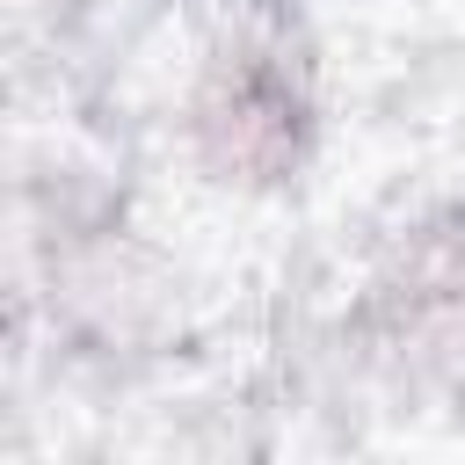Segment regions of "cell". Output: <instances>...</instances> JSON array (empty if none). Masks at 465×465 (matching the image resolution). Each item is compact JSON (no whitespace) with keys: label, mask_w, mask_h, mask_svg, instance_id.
Instances as JSON below:
<instances>
[{"label":"cell","mask_w":465,"mask_h":465,"mask_svg":"<svg viewBox=\"0 0 465 465\" xmlns=\"http://www.w3.org/2000/svg\"><path fill=\"white\" fill-rule=\"evenodd\" d=\"M298 87L254 58H240L211 94H203V138L225 167H247V174H276L291 153H298Z\"/></svg>","instance_id":"1"}]
</instances>
